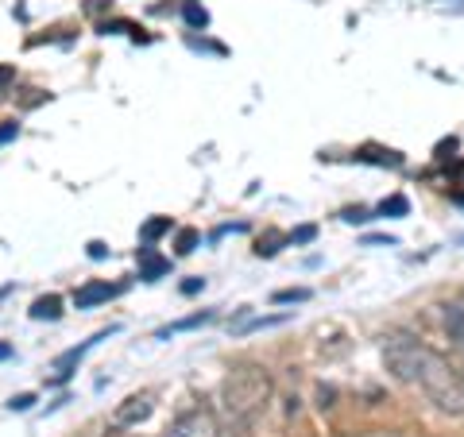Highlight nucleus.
<instances>
[{"mask_svg":"<svg viewBox=\"0 0 464 437\" xmlns=\"http://www.w3.org/2000/svg\"><path fill=\"white\" fill-rule=\"evenodd\" d=\"M159 437H190V434H186V426H174V429H167V434H159Z\"/></svg>","mask_w":464,"mask_h":437,"instance_id":"obj_31","label":"nucleus"},{"mask_svg":"<svg viewBox=\"0 0 464 437\" xmlns=\"http://www.w3.org/2000/svg\"><path fill=\"white\" fill-rule=\"evenodd\" d=\"M341 221H348V224H364V221H372V213L356 205V209H345V213H341Z\"/></svg>","mask_w":464,"mask_h":437,"instance_id":"obj_21","label":"nucleus"},{"mask_svg":"<svg viewBox=\"0 0 464 437\" xmlns=\"http://www.w3.org/2000/svg\"><path fill=\"white\" fill-rule=\"evenodd\" d=\"M105 255H109V248H105L101 240H93V244H89V260H105Z\"/></svg>","mask_w":464,"mask_h":437,"instance_id":"obj_28","label":"nucleus"},{"mask_svg":"<svg viewBox=\"0 0 464 437\" xmlns=\"http://www.w3.org/2000/svg\"><path fill=\"white\" fill-rule=\"evenodd\" d=\"M364 244H387V248H395V244H399V240H395V236H367V240H364Z\"/></svg>","mask_w":464,"mask_h":437,"instance_id":"obj_29","label":"nucleus"},{"mask_svg":"<svg viewBox=\"0 0 464 437\" xmlns=\"http://www.w3.org/2000/svg\"><path fill=\"white\" fill-rule=\"evenodd\" d=\"M101 35H136V39H139V31L136 28H132V23H124V20H105V23H101Z\"/></svg>","mask_w":464,"mask_h":437,"instance_id":"obj_17","label":"nucleus"},{"mask_svg":"<svg viewBox=\"0 0 464 437\" xmlns=\"http://www.w3.org/2000/svg\"><path fill=\"white\" fill-rule=\"evenodd\" d=\"M35 407V395H12L8 398V410H31Z\"/></svg>","mask_w":464,"mask_h":437,"instance_id":"obj_22","label":"nucleus"},{"mask_svg":"<svg viewBox=\"0 0 464 437\" xmlns=\"http://www.w3.org/2000/svg\"><path fill=\"white\" fill-rule=\"evenodd\" d=\"M453 202H456V205H464V194H456V197H453Z\"/></svg>","mask_w":464,"mask_h":437,"instance_id":"obj_33","label":"nucleus"},{"mask_svg":"<svg viewBox=\"0 0 464 437\" xmlns=\"http://www.w3.org/2000/svg\"><path fill=\"white\" fill-rule=\"evenodd\" d=\"M12 78H16V66H12V62H0V89L8 86Z\"/></svg>","mask_w":464,"mask_h":437,"instance_id":"obj_26","label":"nucleus"},{"mask_svg":"<svg viewBox=\"0 0 464 437\" xmlns=\"http://www.w3.org/2000/svg\"><path fill=\"white\" fill-rule=\"evenodd\" d=\"M120 291H124V287H112V282H85V287L74 291V306H78V310H93V306H101V302L117 298Z\"/></svg>","mask_w":464,"mask_h":437,"instance_id":"obj_4","label":"nucleus"},{"mask_svg":"<svg viewBox=\"0 0 464 437\" xmlns=\"http://www.w3.org/2000/svg\"><path fill=\"white\" fill-rule=\"evenodd\" d=\"M317 398H321V407H333V387H321V391H317Z\"/></svg>","mask_w":464,"mask_h":437,"instance_id":"obj_30","label":"nucleus"},{"mask_svg":"<svg viewBox=\"0 0 464 437\" xmlns=\"http://www.w3.org/2000/svg\"><path fill=\"white\" fill-rule=\"evenodd\" d=\"M31 318L35 321H59L62 318V298L59 294H43V298L31 302Z\"/></svg>","mask_w":464,"mask_h":437,"instance_id":"obj_8","label":"nucleus"},{"mask_svg":"<svg viewBox=\"0 0 464 437\" xmlns=\"http://www.w3.org/2000/svg\"><path fill=\"white\" fill-rule=\"evenodd\" d=\"M167 271H170V260H167V255H159L155 248H148V244H143V248H139V279H143V282H155V279H163Z\"/></svg>","mask_w":464,"mask_h":437,"instance_id":"obj_6","label":"nucleus"},{"mask_svg":"<svg viewBox=\"0 0 464 437\" xmlns=\"http://www.w3.org/2000/svg\"><path fill=\"white\" fill-rule=\"evenodd\" d=\"M182 20H186L194 31H201V28H209V12L201 8V4H194V0H186V4H182Z\"/></svg>","mask_w":464,"mask_h":437,"instance_id":"obj_14","label":"nucleus"},{"mask_svg":"<svg viewBox=\"0 0 464 437\" xmlns=\"http://www.w3.org/2000/svg\"><path fill=\"white\" fill-rule=\"evenodd\" d=\"M12 356V344H4V340H0V360H8Z\"/></svg>","mask_w":464,"mask_h":437,"instance_id":"obj_32","label":"nucleus"},{"mask_svg":"<svg viewBox=\"0 0 464 437\" xmlns=\"http://www.w3.org/2000/svg\"><path fill=\"white\" fill-rule=\"evenodd\" d=\"M217 318L213 310H198V313H190V318L174 321V325H167V329H159V340H167L170 333H186V329H201V325H209V321Z\"/></svg>","mask_w":464,"mask_h":437,"instance_id":"obj_9","label":"nucleus"},{"mask_svg":"<svg viewBox=\"0 0 464 437\" xmlns=\"http://www.w3.org/2000/svg\"><path fill=\"white\" fill-rule=\"evenodd\" d=\"M410 213V202H406L403 194H391L387 202H379V209H376V217H406Z\"/></svg>","mask_w":464,"mask_h":437,"instance_id":"obj_13","label":"nucleus"},{"mask_svg":"<svg viewBox=\"0 0 464 437\" xmlns=\"http://www.w3.org/2000/svg\"><path fill=\"white\" fill-rule=\"evenodd\" d=\"M383 364L399 383L418 387L437 410H445V414H453V418L464 414V383H461V376H456L430 344L406 337V333H395V337L383 340Z\"/></svg>","mask_w":464,"mask_h":437,"instance_id":"obj_1","label":"nucleus"},{"mask_svg":"<svg viewBox=\"0 0 464 437\" xmlns=\"http://www.w3.org/2000/svg\"><path fill=\"white\" fill-rule=\"evenodd\" d=\"M290 313H267V318H252L244 325H236V333H256V329H271V325H287Z\"/></svg>","mask_w":464,"mask_h":437,"instance_id":"obj_12","label":"nucleus"},{"mask_svg":"<svg viewBox=\"0 0 464 437\" xmlns=\"http://www.w3.org/2000/svg\"><path fill=\"white\" fill-rule=\"evenodd\" d=\"M151 418V398L148 395H128L124 402H120L117 410H112V426H139V422H148Z\"/></svg>","mask_w":464,"mask_h":437,"instance_id":"obj_3","label":"nucleus"},{"mask_svg":"<svg viewBox=\"0 0 464 437\" xmlns=\"http://www.w3.org/2000/svg\"><path fill=\"white\" fill-rule=\"evenodd\" d=\"M198 244H201V233H198V229H182V233H178V240H174V248H178V255H190L194 248H198Z\"/></svg>","mask_w":464,"mask_h":437,"instance_id":"obj_16","label":"nucleus"},{"mask_svg":"<svg viewBox=\"0 0 464 437\" xmlns=\"http://www.w3.org/2000/svg\"><path fill=\"white\" fill-rule=\"evenodd\" d=\"M201 287H205V279H198V275H194V279H186V282H182V294H198Z\"/></svg>","mask_w":464,"mask_h":437,"instance_id":"obj_27","label":"nucleus"},{"mask_svg":"<svg viewBox=\"0 0 464 437\" xmlns=\"http://www.w3.org/2000/svg\"><path fill=\"white\" fill-rule=\"evenodd\" d=\"M163 233H170V217H151V221H143V229H139V240L151 244V240H159Z\"/></svg>","mask_w":464,"mask_h":437,"instance_id":"obj_15","label":"nucleus"},{"mask_svg":"<svg viewBox=\"0 0 464 437\" xmlns=\"http://www.w3.org/2000/svg\"><path fill=\"white\" fill-rule=\"evenodd\" d=\"M105 8H112V0H85V12H89V16H97V12H105Z\"/></svg>","mask_w":464,"mask_h":437,"instance_id":"obj_25","label":"nucleus"},{"mask_svg":"<svg viewBox=\"0 0 464 437\" xmlns=\"http://www.w3.org/2000/svg\"><path fill=\"white\" fill-rule=\"evenodd\" d=\"M20 136V124H16V120H4V124H0V144H8V139H16Z\"/></svg>","mask_w":464,"mask_h":437,"instance_id":"obj_23","label":"nucleus"},{"mask_svg":"<svg viewBox=\"0 0 464 437\" xmlns=\"http://www.w3.org/2000/svg\"><path fill=\"white\" fill-rule=\"evenodd\" d=\"M217 437H256V434H252V418L225 414V418L217 422Z\"/></svg>","mask_w":464,"mask_h":437,"instance_id":"obj_11","label":"nucleus"},{"mask_svg":"<svg viewBox=\"0 0 464 437\" xmlns=\"http://www.w3.org/2000/svg\"><path fill=\"white\" fill-rule=\"evenodd\" d=\"M445 313V329H449V337L456 340V344H464V291L456 294L449 306H441Z\"/></svg>","mask_w":464,"mask_h":437,"instance_id":"obj_7","label":"nucleus"},{"mask_svg":"<svg viewBox=\"0 0 464 437\" xmlns=\"http://www.w3.org/2000/svg\"><path fill=\"white\" fill-rule=\"evenodd\" d=\"M279 244H283V236H279V233H267V236H259V244H256V255H275V252H279Z\"/></svg>","mask_w":464,"mask_h":437,"instance_id":"obj_18","label":"nucleus"},{"mask_svg":"<svg viewBox=\"0 0 464 437\" xmlns=\"http://www.w3.org/2000/svg\"><path fill=\"white\" fill-rule=\"evenodd\" d=\"M275 395V379L263 368H236L228 371V379L221 383V402L225 414H240V418H256L259 410L271 402Z\"/></svg>","mask_w":464,"mask_h":437,"instance_id":"obj_2","label":"nucleus"},{"mask_svg":"<svg viewBox=\"0 0 464 437\" xmlns=\"http://www.w3.org/2000/svg\"><path fill=\"white\" fill-rule=\"evenodd\" d=\"M109 333H117V325H112V329H101L97 337H93V340H85V344H78V349H66V352H62V356L54 360V371H59V383H62V379L70 376V368H74V364H81V356H85V352L93 349V344H97V340H109Z\"/></svg>","mask_w":464,"mask_h":437,"instance_id":"obj_5","label":"nucleus"},{"mask_svg":"<svg viewBox=\"0 0 464 437\" xmlns=\"http://www.w3.org/2000/svg\"><path fill=\"white\" fill-rule=\"evenodd\" d=\"M306 298H310L306 287H294V291H279L275 294V302H306Z\"/></svg>","mask_w":464,"mask_h":437,"instance_id":"obj_20","label":"nucleus"},{"mask_svg":"<svg viewBox=\"0 0 464 437\" xmlns=\"http://www.w3.org/2000/svg\"><path fill=\"white\" fill-rule=\"evenodd\" d=\"M356 159L360 163H376V166H403V155L399 151H387V147H360Z\"/></svg>","mask_w":464,"mask_h":437,"instance_id":"obj_10","label":"nucleus"},{"mask_svg":"<svg viewBox=\"0 0 464 437\" xmlns=\"http://www.w3.org/2000/svg\"><path fill=\"white\" fill-rule=\"evenodd\" d=\"M453 151H456V139H453V136H449V139H441V144H437V159H449V155H453Z\"/></svg>","mask_w":464,"mask_h":437,"instance_id":"obj_24","label":"nucleus"},{"mask_svg":"<svg viewBox=\"0 0 464 437\" xmlns=\"http://www.w3.org/2000/svg\"><path fill=\"white\" fill-rule=\"evenodd\" d=\"M314 240H317V224H302V229L290 233V244H314Z\"/></svg>","mask_w":464,"mask_h":437,"instance_id":"obj_19","label":"nucleus"}]
</instances>
